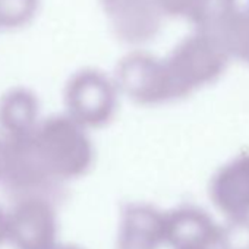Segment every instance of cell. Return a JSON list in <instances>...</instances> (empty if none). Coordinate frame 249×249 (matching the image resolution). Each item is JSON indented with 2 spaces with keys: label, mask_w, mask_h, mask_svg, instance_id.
<instances>
[{
  "label": "cell",
  "mask_w": 249,
  "mask_h": 249,
  "mask_svg": "<svg viewBox=\"0 0 249 249\" xmlns=\"http://www.w3.org/2000/svg\"><path fill=\"white\" fill-rule=\"evenodd\" d=\"M40 0H0V28L28 24L37 14Z\"/></svg>",
  "instance_id": "3957f363"
},
{
  "label": "cell",
  "mask_w": 249,
  "mask_h": 249,
  "mask_svg": "<svg viewBox=\"0 0 249 249\" xmlns=\"http://www.w3.org/2000/svg\"><path fill=\"white\" fill-rule=\"evenodd\" d=\"M237 8V0H191L185 18L196 31L214 36Z\"/></svg>",
  "instance_id": "7a4b0ae2"
},
{
  "label": "cell",
  "mask_w": 249,
  "mask_h": 249,
  "mask_svg": "<svg viewBox=\"0 0 249 249\" xmlns=\"http://www.w3.org/2000/svg\"><path fill=\"white\" fill-rule=\"evenodd\" d=\"M164 17H185L191 0H154Z\"/></svg>",
  "instance_id": "277c9868"
},
{
  "label": "cell",
  "mask_w": 249,
  "mask_h": 249,
  "mask_svg": "<svg viewBox=\"0 0 249 249\" xmlns=\"http://www.w3.org/2000/svg\"><path fill=\"white\" fill-rule=\"evenodd\" d=\"M98 5L114 33L128 40L151 37L164 18L154 0H98Z\"/></svg>",
  "instance_id": "6da1fadb"
}]
</instances>
